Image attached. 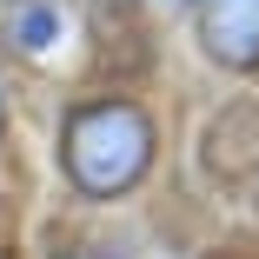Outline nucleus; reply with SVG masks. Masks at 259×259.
<instances>
[{
	"instance_id": "obj_4",
	"label": "nucleus",
	"mask_w": 259,
	"mask_h": 259,
	"mask_svg": "<svg viewBox=\"0 0 259 259\" xmlns=\"http://www.w3.org/2000/svg\"><path fill=\"white\" fill-rule=\"evenodd\" d=\"M87 259H180V252H173V246L140 239V246H107V252H87Z\"/></svg>"
},
{
	"instance_id": "obj_6",
	"label": "nucleus",
	"mask_w": 259,
	"mask_h": 259,
	"mask_svg": "<svg viewBox=\"0 0 259 259\" xmlns=\"http://www.w3.org/2000/svg\"><path fill=\"white\" fill-rule=\"evenodd\" d=\"M0 120H7V87H0Z\"/></svg>"
},
{
	"instance_id": "obj_5",
	"label": "nucleus",
	"mask_w": 259,
	"mask_h": 259,
	"mask_svg": "<svg viewBox=\"0 0 259 259\" xmlns=\"http://www.w3.org/2000/svg\"><path fill=\"white\" fill-rule=\"evenodd\" d=\"M146 7H153V14H186L193 0H146Z\"/></svg>"
},
{
	"instance_id": "obj_3",
	"label": "nucleus",
	"mask_w": 259,
	"mask_h": 259,
	"mask_svg": "<svg viewBox=\"0 0 259 259\" xmlns=\"http://www.w3.org/2000/svg\"><path fill=\"white\" fill-rule=\"evenodd\" d=\"M7 33H14V47H20V54L47 60V54L67 40V14H60V0H20V7H14V20H7Z\"/></svg>"
},
{
	"instance_id": "obj_2",
	"label": "nucleus",
	"mask_w": 259,
	"mask_h": 259,
	"mask_svg": "<svg viewBox=\"0 0 259 259\" xmlns=\"http://www.w3.org/2000/svg\"><path fill=\"white\" fill-rule=\"evenodd\" d=\"M199 20V47L233 73L259 67V0H193Z\"/></svg>"
},
{
	"instance_id": "obj_1",
	"label": "nucleus",
	"mask_w": 259,
	"mask_h": 259,
	"mask_svg": "<svg viewBox=\"0 0 259 259\" xmlns=\"http://www.w3.org/2000/svg\"><path fill=\"white\" fill-rule=\"evenodd\" d=\"M60 166L87 199H120L146 180L153 166V120L126 100H100L80 107L60 133Z\"/></svg>"
}]
</instances>
